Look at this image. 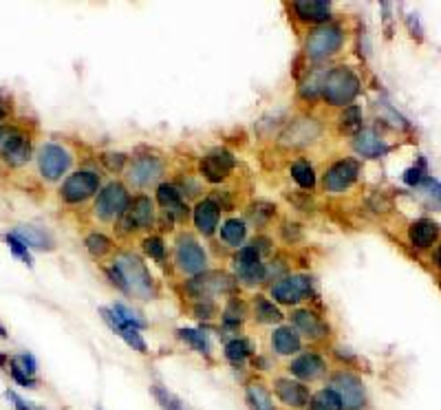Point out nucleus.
<instances>
[{
  "label": "nucleus",
  "instance_id": "nucleus-19",
  "mask_svg": "<svg viewBox=\"0 0 441 410\" xmlns=\"http://www.w3.org/2000/svg\"><path fill=\"white\" fill-rule=\"evenodd\" d=\"M294 329L300 333V338L305 336L311 342H323L329 338V324L320 315H316L311 309H298L292 315Z\"/></svg>",
  "mask_w": 441,
  "mask_h": 410
},
{
  "label": "nucleus",
  "instance_id": "nucleus-8",
  "mask_svg": "<svg viewBox=\"0 0 441 410\" xmlns=\"http://www.w3.org/2000/svg\"><path fill=\"white\" fill-rule=\"evenodd\" d=\"M323 137V124L313 117H296L287 121L283 132L278 135V144L285 148H309Z\"/></svg>",
  "mask_w": 441,
  "mask_h": 410
},
{
  "label": "nucleus",
  "instance_id": "nucleus-56",
  "mask_svg": "<svg viewBox=\"0 0 441 410\" xmlns=\"http://www.w3.org/2000/svg\"><path fill=\"white\" fill-rule=\"evenodd\" d=\"M97 410H102V408H97Z\"/></svg>",
  "mask_w": 441,
  "mask_h": 410
},
{
  "label": "nucleus",
  "instance_id": "nucleus-50",
  "mask_svg": "<svg viewBox=\"0 0 441 410\" xmlns=\"http://www.w3.org/2000/svg\"><path fill=\"white\" fill-rule=\"evenodd\" d=\"M7 397L13 402V406H16V410H42V408H34V406H29V402L20 399L18 395L13 392V390H7Z\"/></svg>",
  "mask_w": 441,
  "mask_h": 410
},
{
  "label": "nucleus",
  "instance_id": "nucleus-1",
  "mask_svg": "<svg viewBox=\"0 0 441 410\" xmlns=\"http://www.w3.org/2000/svg\"><path fill=\"white\" fill-rule=\"evenodd\" d=\"M106 276H109L111 285H115L117 289L133 298L153 300L157 296V285L153 273L148 271L142 258L133 252H121L109 267V271H106Z\"/></svg>",
  "mask_w": 441,
  "mask_h": 410
},
{
  "label": "nucleus",
  "instance_id": "nucleus-35",
  "mask_svg": "<svg viewBox=\"0 0 441 410\" xmlns=\"http://www.w3.org/2000/svg\"><path fill=\"white\" fill-rule=\"evenodd\" d=\"M245 217L252 225L256 227H265L273 217H276V205H271L267 201H256L245 210ZM245 221V223H247Z\"/></svg>",
  "mask_w": 441,
  "mask_h": 410
},
{
  "label": "nucleus",
  "instance_id": "nucleus-5",
  "mask_svg": "<svg viewBox=\"0 0 441 410\" xmlns=\"http://www.w3.org/2000/svg\"><path fill=\"white\" fill-rule=\"evenodd\" d=\"M236 280L232 276H227L223 271H205L201 276H194L192 280L186 282V294L194 302H203V300H215L217 296L230 294L234 292Z\"/></svg>",
  "mask_w": 441,
  "mask_h": 410
},
{
  "label": "nucleus",
  "instance_id": "nucleus-40",
  "mask_svg": "<svg viewBox=\"0 0 441 410\" xmlns=\"http://www.w3.org/2000/svg\"><path fill=\"white\" fill-rule=\"evenodd\" d=\"M426 170H428V165H426V159L423 157H419V161L415 163V165H410V168H406V172H404V184L406 186H410V188H419V184L421 181L428 177L426 175Z\"/></svg>",
  "mask_w": 441,
  "mask_h": 410
},
{
  "label": "nucleus",
  "instance_id": "nucleus-18",
  "mask_svg": "<svg viewBox=\"0 0 441 410\" xmlns=\"http://www.w3.org/2000/svg\"><path fill=\"white\" fill-rule=\"evenodd\" d=\"M157 203L163 207V214L175 223H186L190 210L184 201V194L172 184H161L157 188Z\"/></svg>",
  "mask_w": 441,
  "mask_h": 410
},
{
  "label": "nucleus",
  "instance_id": "nucleus-43",
  "mask_svg": "<svg viewBox=\"0 0 441 410\" xmlns=\"http://www.w3.org/2000/svg\"><path fill=\"white\" fill-rule=\"evenodd\" d=\"M7 245H9L11 254L16 256V258H20V261H22L27 267H34V258H32V254H29V247L25 245V242H22L20 238H16L13 234H7Z\"/></svg>",
  "mask_w": 441,
  "mask_h": 410
},
{
  "label": "nucleus",
  "instance_id": "nucleus-46",
  "mask_svg": "<svg viewBox=\"0 0 441 410\" xmlns=\"http://www.w3.org/2000/svg\"><path fill=\"white\" fill-rule=\"evenodd\" d=\"M215 311H217V307H215V302H212V300L194 302V307H192L194 317H199V320H210V317L215 315Z\"/></svg>",
  "mask_w": 441,
  "mask_h": 410
},
{
  "label": "nucleus",
  "instance_id": "nucleus-41",
  "mask_svg": "<svg viewBox=\"0 0 441 410\" xmlns=\"http://www.w3.org/2000/svg\"><path fill=\"white\" fill-rule=\"evenodd\" d=\"M419 190H421V194L426 196V199H428L433 205H437V207H441V181L439 179H435V177H426L421 184H419Z\"/></svg>",
  "mask_w": 441,
  "mask_h": 410
},
{
  "label": "nucleus",
  "instance_id": "nucleus-23",
  "mask_svg": "<svg viewBox=\"0 0 441 410\" xmlns=\"http://www.w3.org/2000/svg\"><path fill=\"white\" fill-rule=\"evenodd\" d=\"M3 159L13 168H20L32 159V142L20 132H9L3 142Z\"/></svg>",
  "mask_w": 441,
  "mask_h": 410
},
{
  "label": "nucleus",
  "instance_id": "nucleus-9",
  "mask_svg": "<svg viewBox=\"0 0 441 410\" xmlns=\"http://www.w3.org/2000/svg\"><path fill=\"white\" fill-rule=\"evenodd\" d=\"M271 298L278 302V305H298V302L307 300L316 294L313 289V278L305 276V273H294V276H285L278 282L271 285L269 289Z\"/></svg>",
  "mask_w": 441,
  "mask_h": 410
},
{
  "label": "nucleus",
  "instance_id": "nucleus-34",
  "mask_svg": "<svg viewBox=\"0 0 441 410\" xmlns=\"http://www.w3.org/2000/svg\"><path fill=\"white\" fill-rule=\"evenodd\" d=\"M338 128L340 132H346V135H358L362 130V109L355 104L346 106V109H342V113L338 115Z\"/></svg>",
  "mask_w": 441,
  "mask_h": 410
},
{
  "label": "nucleus",
  "instance_id": "nucleus-48",
  "mask_svg": "<svg viewBox=\"0 0 441 410\" xmlns=\"http://www.w3.org/2000/svg\"><path fill=\"white\" fill-rule=\"evenodd\" d=\"M11 371V377L16 379V382L20 384V386H25V388H38V382H36V377H29V375H25L22 371H18V369H9Z\"/></svg>",
  "mask_w": 441,
  "mask_h": 410
},
{
  "label": "nucleus",
  "instance_id": "nucleus-13",
  "mask_svg": "<svg viewBox=\"0 0 441 410\" xmlns=\"http://www.w3.org/2000/svg\"><path fill=\"white\" fill-rule=\"evenodd\" d=\"M165 172V165L159 157L155 155H140V157H135L128 165V172H126V179H128V184L135 186V188H150V186H155L157 181L163 177Z\"/></svg>",
  "mask_w": 441,
  "mask_h": 410
},
{
  "label": "nucleus",
  "instance_id": "nucleus-51",
  "mask_svg": "<svg viewBox=\"0 0 441 410\" xmlns=\"http://www.w3.org/2000/svg\"><path fill=\"white\" fill-rule=\"evenodd\" d=\"M307 410H327V408H325V406H320V404H318V402H313V399H311V402H309V408H307Z\"/></svg>",
  "mask_w": 441,
  "mask_h": 410
},
{
  "label": "nucleus",
  "instance_id": "nucleus-11",
  "mask_svg": "<svg viewBox=\"0 0 441 410\" xmlns=\"http://www.w3.org/2000/svg\"><path fill=\"white\" fill-rule=\"evenodd\" d=\"M236 168V157L227 148H212L199 161V172L208 184H221Z\"/></svg>",
  "mask_w": 441,
  "mask_h": 410
},
{
  "label": "nucleus",
  "instance_id": "nucleus-44",
  "mask_svg": "<svg viewBox=\"0 0 441 410\" xmlns=\"http://www.w3.org/2000/svg\"><path fill=\"white\" fill-rule=\"evenodd\" d=\"M11 367H13V369H18V371H22V373L29 375V377H34L36 371H38V362H36L34 355L22 353V355L11 357Z\"/></svg>",
  "mask_w": 441,
  "mask_h": 410
},
{
  "label": "nucleus",
  "instance_id": "nucleus-26",
  "mask_svg": "<svg viewBox=\"0 0 441 410\" xmlns=\"http://www.w3.org/2000/svg\"><path fill=\"white\" fill-rule=\"evenodd\" d=\"M16 238H20L27 247H32V250H40V252H51L53 250V238L49 232H44L40 230V227H34V225H18L16 230L11 232Z\"/></svg>",
  "mask_w": 441,
  "mask_h": 410
},
{
  "label": "nucleus",
  "instance_id": "nucleus-10",
  "mask_svg": "<svg viewBox=\"0 0 441 410\" xmlns=\"http://www.w3.org/2000/svg\"><path fill=\"white\" fill-rule=\"evenodd\" d=\"M175 263L181 269V273L201 276V273H205V269H208V256L194 236L181 234L177 238V245H175Z\"/></svg>",
  "mask_w": 441,
  "mask_h": 410
},
{
  "label": "nucleus",
  "instance_id": "nucleus-14",
  "mask_svg": "<svg viewBox=\"0 0 441 410\" xmlns=\"http://www.w3.org/2000/svg\"><path fill=\"white\" fill-rule=\"evenodd\" d=\"M95 194H100V177L90 170H80L71 175L62 184V190H60V196L71 205L84 203Z\"/></svg>",
  "mask_w": 441,
  "mask_h": 410
},
{
  "label": "nucleus",
  "instance_id": "nucleus-24",
  "mask_svg": "<svg viewBox=\"0 0 441 410\" xmlns=\"http://www.w3.org/2000/svg\"><path fill=\"white\" fill-rule=\"evenodd\" d=\"M271 348H273V353L283 355V357L300 353V348H302L300 333L294 327H278V329H273V333H271Z\"/></svg>",
  "mask_w": 441,
  "mask_h": 410
},
{
  "label": "nucleus",
  "instance_id": "nucleus-38",
  "mask_svg": "<svg viewBox=\"0 0 441 410\" xmlns=\"http://www.w3.org/2000/svg\"><path fill=\"white\" fill-rule=\"evenodd\" d=\"M84 247L93 258H104L106 254L113 252V240L102 232H93L84 238Z\"/></svg>",
  "mask_w": 441,
  "mask_h": 410
},
{
  "label": "nucleus",
  "instance_id": "nucleus-4",
  "mask_svg": "<svg viewBox=\"0 0 441 410\" xmlns=\"http://www.w3.org/2000/svg\"><path fill=\"white\" fill-rule=\"evenodd\" d=\"M327 388H331L333 392L340 397L342 410H364L367 408V386H364L362 377H358L351 371H336L329 375Z\"/></svg>",
  "mask_w": 441,
  "mask_h": 410
},
{
  "label": "nucleus",
  "instance_id": "nucleus-37",
  "mask_svg": "<svg viewBox=\"0 0 441 410\" xmlns=\"http://www.w3.org/2000/svg\"><path fill=\"white\" fill-rule=\"evenodd\" d=\"M150 390H153V397H155V402L159 404L161 410H190L172 390H168L161 384H153V388H150Z\"/></svg>",
  "mask_w": 441,
  "mask_h": 410
},
{
  "label": "nucleus",
  "instance_id": "nucleus-7",
  "mask_svg": "<svg viewBox=\"0 0 441 410\" xmlns=\"http://www.w3.org/2000/svg\"><path fill=\"white\" fill-rule=\"evenodd\" d=\"M155 225V203L148 194H137L130 199L124 217L117 221L119 234H135L140 230H150Z\"/></svg>",
  "mask_w": 441,
  "mask_h": 410
},
{
  "label": "nucleus",
  "instance_id": "nucleus-29",
  "mask_svg": "<svg viewBox=\"0 0 441 410\" xmlns=\"http://www.w3.org/2000/svg\"><path fill=\"white\" fill-rule=\"evenodd\" d=\"M247 238V223L243 219H227L221 225V240L230 247H240Z\"/></svg>",
  "mask_w": 441,
  "mask_h": 410
},
{
  "label": "nucleus",
  "instance_id": "nucleus-39",
  "mask_svg": "<svg viewBox=\"0 0 441 410\" xmlns=\"http://www.w3.org/2000/svg\"><path fill=\"white\" fill-rule=\"evenodd\" d=\"M142 247H144L146 256H150L153 261H157V263L165 261V242L161 236H146L142 240Z\"/></svg>",
  "mask_w": 441,
  "mask_h": 410
},
{
  "label": "nucleus",
  "instance_id": "nucleus-25",
  "mask_svg": "<svg viewBox=\"0 0 441 410\" xmlns=\"http://www.w3.org/2000/svg\"><path fill=\"white\" fill-rule=\"evenodd\" d=\"M437 238H439V225L430 219H419L415 223H410V227H408V240H410V245L417 250L433 247Z\"/></svg>",
  "mask_w": 441,
  "mask_h": 410
},
{
  "label": "nucleus",
  "instance_id": "nucleus-12",
  "mask_svg": "<svg viewBox=\"0 0 441 410\" xmlns=\"http://www.w3.org/2000/svg\"><path fill=\"white\" fill-rule=\"evenodd\" d=\"M362 165L358 159H340L329 165L323 177V188L329 194H344V190L351 188L360 177Z\"/></svg>",
  "mask_w": 441,
  "mask_h": 410
},
{
  "label": "nucleus",
  "instance_id": "nucleus-17",
  "mask_svg": "<svg viewBox=\"0 0 441 410\" xmlns=\"http://www.w3.org/2000/svg\"><path fill=\"white\" fill-rule=\"evenodd\" d=\"M287 371L294 379H298V382L311 384V382H318V379H323L327 375L329 367H327V360L320 353L307 351V353H300L296 360L289 362Z\"/></svg>",
  "mask_w": 441,
  "mask_h": 410
},
{
  "label": "nucleus",
  "instance_id": "nucleus-21",
  "mask_svg": "<svg viewBox=\"0 0 441 410\" xmlns=\"http://www.w3.org/2000/svg\"><path fill=\"white\" fill-rule=\"evenodd\" d=\"M292 9L296 18L305 25H327V20L333 13V5L329 0H296L292 3Z\"/></svg>",
  "mask_w": 441,
  "mask_h": 410
},
{
  "label": "nucleus",
  "instance_id": "nucleus-28",
  "mask_svg": "<svg viewBox=\"0 0 441 410\" xmlns=\"http://www.w3.org/2000/svg\"><path fill=\"white\" fill-rule=\"evenodd\" d=\"M245 399L252 410H278L273 404V395L261 379H252L245 386Z\"/></svg>",
  "mask_w": 441,
  "mask_h": 410
},
{
  "label": "nucleus",
  "instance_id": "nucleus-52",
  "mask_svg": "<svg viewBox=\"0 0 441 410\" xmlns=\"http://www.w3.org/2000/svg\"><path fill=\"white\" fill-rule=\"evenodd\" d=\"M435 265L441 269V245H439V250H437V254H435Z\"/></svg>",
  "mask_w": 441,
  "mask_h": 410
},
{
  "label": "nucleus",
  "instance_id": "nucleus-33",
  "mask_svg": "<svg viewBox=\"0 0 441 410\" xmlns=\"http://www.w3.org/2000/svg\"><path fill=\"white\" fill-rule=\"evenodd\" d=\"M177 338H179L181 342H186L188 346H192L196 353H201V355L210 357V340H208V336H205L203 331L184 327V329H177Z\"/></svg>",
  "mask_w": 441,
  "mask_h": 410
},
{
  "label": "nucleus",
  "instance_id": "nucleus-55",
  "mask_svg": "<svg viewBox=\"0 0 441 410\" xmlns=\"http://www.w3.org/2000/svg\"><path fill=\"white\" fill-rule=\"evenodd\" d=\"M3 117H5V106L0 104V119H3Z\"/></svg>",
  "mask_w": 441,
  "mask_h": 410
},
{
  "label": "nucleus",
  "instance_id": "nucleus-6",
  "mask_svg": "<svg viewBox=\"0 0 441 410\" xmlns=\"http://www.w3.org/2000/svg\"><path fill=\"white\" fill-rule=\"evenodd\" d=\"M128 203H130V196H128L126 186L113 181V184L100 190L97 199L93 203V212L102 223H115L124 217Z\"/></svg>",
  "mask_w": 441,
  "mask_h": 410
},
{
  "label": "nucleus",
  "instance_id": "nucleus-20",
  "mask_svg": "<svg viewBox=\"0 0 441 410\" xmlns=\"http://www.w3.org/2000/svg\"><path fill=\"white\" fill-rule=\"evenodd\" d=\"M221 212L223 207L215 199H201L192 210V221L196 232L203 236H212L217 232L219 221H221Z\"/></svg>",
  "mask_w": 441,
  "mask_h": 410
},
{
  "label": "nucleus",
  "instance_id": "nucleus-27",
  "mask_svg": "<svg viewBox=\"0 0 441 410\" xmlns=\"http://www.w3.org/2000/svg\"><path fill=\"white\" fill-rule=\"evenodd\" d=\"M327 73H329V69H323V67L309 69L298 86V95L305 102H316L318 97H323V86H325Z\"/></svg>",
  "mask_w": 441,
  "mask_h": 410
},
{
  "label": "nucleus",
  "instance_id": "nucleus-54",
  "mask_svg": "<svg viewBox=\"0 0 441 410\" xmlns=\"http://www.w3.org/2000/svg\"><path fill=\"white\" fill-rule=\"evenodd\" d=\"M5 137H7V135H5V130H3V128H0V146H3V142H5Z\"/></svg>",
  "mask_w": 441,
  "mask_h": 410
},
{
  "label": "nucleus",
  "instance_id": "nucleus-42",
  "mask_svg": "<svg viewBox=\"0 0 441 410\" xmlns=\"http://www.w3.org/2000/svg\"><path fill=\"white\" fill-rule=\"evenodd\" d=\"M119 338L124 340L133 351H137V353H142V355H146L148 353V342L144 340V336L137 329H124L119 333Z\"/></svg>",
  "mask_w": 441,
  "mask_h": 410
},
{
  "label": "nucleus",
  "instance_id": "nucleus-31",
  "mask_svg": "<svg viewBox=\"0 0 441 410\" xmlns=\"http://www.w3.org/2000/svg\"><path fill=\"white\" fill-rule=\"evenodd\" d=\"M252 309H254V317L261 324H273L283 320V311L265 296H256L252 302Z\"/></svg>",
  "mask_w": 441,
  "mask_h": 410
},
{
  "label": "nucleus",
  "instance_id": "nucleus-47",
  "mask_svg": "<svg viewBox=\"0 0 441 410\" xmlns=\"http://www.w3.org/2000/svg\"><path fill=\"white\" fill-rule=\"evenodd\" d=\"M280 234H283V238H285L287 242H296V240L302 238V227H300L298 223H289V221H285L283 227H280Z\"/></svg>",
  "mask_w": 441,
  "mask_h": 410
},
{
  "label": "nucleus",
  "instance_id": "nucleus-45",
  "mask_svg": "<svg viewBox=\"0 0 441 410\" xmlns=\"http://www.w3.org/2000/svg\"><path fill=\"white\" fill-rule=\"evenodd\" d=\"M100 159L106 165V170H111V172H121L128 163V157L124 153H104Z\"/></svg>",
  "mask_w": 441,
  "mask_h": 410
},
{
  "label": "nucleus",
  "instance_id": "nucleus-36",
  "mask_svg": "<svg viewBox=\"0 0 441 410\" xmlns=\"http://www.w3.org/2000/svg\"><path fill=\"white\" fill-rule=\"evenodd\" d=\"M247 317V305L238 298H232L230 302H227V307L223 309V327L225 329H236L243 324V320Z\"/></svg>",
  "mask_w": 441,
  "mask_h": 410
},
{
  "label": "nucleus",
  "instance_id": "nucleus-2",
  "mask_svg": "<svg viewBox=\"0 0 441 410\" xmlns=\"http://www.w3.org/2000/svg\"><path fill=\"white\" fill-rule=\"evenodd\" d=\"M360 86V78L348 67H333L325 78L323 100L336 109H346L358 97Z\"/></svg>",
  "mask_w": 441,
  "mask_h": 410
},
{
  "label": "nucleus",
  "instance_id": "nucleus-49",
  "mask_svg": "<svg viewBox=\"0 0 441 410\" xmlns=\"http://www.w3.org/2000/svg\"><path fill=\"white\" fill-rule=\"evenodd\" d=\"M406 27H408V32L413 38L421 40V34H423V29L419 25V18L415 16V13H406Z\"/></svg>",
  "mask_w": 441,
  "mask_h": 410
},
{
  "label": "nucleus",
  "instance_id": "nucleus-32",
  "mask_svg": "<svg viewBox=\"0 0 441 410\" xmlns=\"http://www.w3.org/2000/svg\"><path fill=\"white\" fill-rule=\"evenodd\" d=\"M289 175H292V179L302 190H313L316 188V170L307 159L294 161L292 165H289Z\"/></svg>",
  "mask_w": 441,
  "mask_h": 410
},
{
  "label": "nucleus",
  "instance_id": "nucleus-3",
  "mask_svg": "<svg viewBox=\"0 0 441 410\" xmlns=\"http://www.w3.org/2000/svg\"><path fill=\"white\" fill-rule=\"evenodd\" d=\"M344 44V32L340 25H320L309 32L305 40V55L311 62H325V60L340 53Z\"/></svg>",
  "mask_w": 441,
  "mask_h": 410
},
{
  "label": "nucleus",
  "instance_id": "nucleus-30",
  "mask_svg": "<svg viewBox=\"0 0 441 410\" xmlns=\"http://www.w3.org/2000/svg\"><path fill=\"white\" fill-rule=\"evenodd\" d=\"M252 353H254V346L245 338H232L230 342L223 346L225 360L230 362V364H234V367H240V364H245V360H250Z\"/></svg>",
  "mask_w": 441,
  "mask_h": 410
},
{
  "label": "nucleus",
  "instance_id": "nucleus-16",
  "mask_svg": "<svg viewBox=\"0 0 441 410\" xmlns=\"http://www.w3.org/2000/svg\"><path fill=\"white\" fill-rule=\"evenodd\" d=\"M71 161H73V157L65 146L44 144L40 148V155H38V168L44 179L55 181L71 168Z\"/></svg>",
  "mask_w": 441,
  "mask_h": 410
},
{
  "label": "nucleus",
  "instance_id": "nucleus-53",
  "mask_svg": "<svg viewBox=\"0 0 441 410\" xmlns=\"http://www.w3.org/2000/svg\"><path fill=\"white\" fill-rule=\"evenodd\" d=\"M0 338H7V329L0 324Z\"/></svg>",
  "mask_w": 441,
  "mask_h": 410
},
{
  "label": "nucleus",
  "instance_id": "nucleus-15",
  "mask_svg": "<svg viewBox=\"0 0 441 410\" xmlns=\"http://www.w3.org/2000/svg\"><path fill=\"white\" fill-rule=\"evenodd\" d=\"M273 395L289 410H307L311 402V390L307 384L294 377H276L273 379Z\"/></svg>",
  "mask_w": 441,
  "mask_h": 410
},
{
  "label": "nucleus",
  "instance_id": "nucleus-22",
  "mask_svg": "<svg viewBox=\"0 0 441 410\" xmlns=\"http://www.w3.org/2000/svg\"><path fill=\"white\" fill-rule=\"evenodd\" d=\"M353 150H355V155L364 157V159H379V157H384L391 146L379 137L375 130L371 128H362L355 137H353Z\"/></svg>",
  "mask_w": 441,
  "mask_h": 410
}]
</instances>
